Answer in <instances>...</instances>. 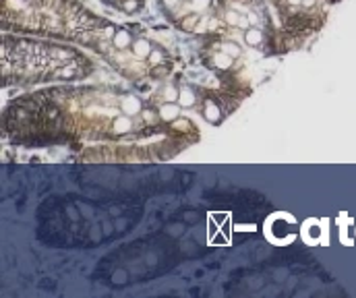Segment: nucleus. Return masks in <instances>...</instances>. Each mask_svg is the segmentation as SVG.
Returning <instances> with one entry per match:
<instances>
[{
    "instance_id": "9b49d317",
    "label": "nucleus",
    "mask_w": 356,
    "mask_h": 298,
    "mask_svg": "<svg viewBox=\"0 0 356 298\" xmlns=\"http://www.w3.org/2000/svg\"><path fill=\"white\" fill-rule=\"evenodd\" d=\"M286 2H288L290 6H301V4H303V0H286Z\"/></svg>"
},
{
    "instance_id": "f8f14e48",
    "label": "nucleus",
    "mask_w": 356,
    "mask_h": 298,
    "mask_svg": "<svg viewBox=\"0 0 356 298\" xmlns=\"http://www.w3.org/2000/svg\"><path fill=\"white\" fill-rule=\"evenodd\" d=\"M315 4V0H303V6H306V8H311Z\"/></svg>"
},
{
    "instance_id": "423d86ee",
    "label": "nucleus",
    "mask_w": 356,
    "mask_h": 298,
    "mask_svg": "<svg viewBox=\"0 0 356 298\" xmlns=\"http://www.w3.org/2000/svg\"><path fill=\"white\" fill-rule=\"evenodd\" d=\"M178 104L182 106V108H191L193 104H195V96H193V91L191 89H180L178 91Z\"/></svg>"
},
{
    "instance_id": "f03ea898",
    "label": "nucleus",
    "mask_w": 356,
    "mask_h": 298,
    "mask_svg": "<svg viewBox=\"0 0 356 298\" xmlns=\"http://www.w3.org/2000/svg\"><path fill=\"white\" fill-rule=\"evenodd\" d=\"M120 108H122V112L126 114V116H135V114L141 112V101L137 98H133V96H126L120 101Z\"/></svg>"
},
{
    "instance_id": "39448f33",
    "label": "nucleus",
    "mask_w": 356,
    "mask_h": 298,
    "mask_svg": "<svg viewBox=\"0 0 356 298\" xmlns=\"http://www.w3.org/2000/svg\"><path fill=\"white\" fill-rule=\"evenodd\" d=\"M245 40H247V44L249 46H253V48H257V46H261L263 44V33L259 31V29H247V33H245Z\"/></svg>"
},
{
    "instance_id": "6e6552de",
    "label": "nucleus",
    "mask_w": 356,
    "mask_h": 298,
    "mask_svg": "<svg viewBox=\"0 0 356 298\" xmlns=\"http://www.w3.org/2000/svg\"><path fill=\"white\" fill-rule=\"evenodd\" d=\"M205 116H207V120H211V122H217V118H220V110H217V106L213 101H207V104H205Z\"/></svg>"
},
{
    "instance_id": "20e7f679",
    "label": "nucleus",
    "mask_w": 356,
    "mask_h": 298,
    "mask_svg": "<svg viewBox=\"0 0 356 298\" xmlns=\"http://www.w3.org/2000/svg\"><path fill=\"white\" fill-rule=\"evenodd\" d=\"M114 46H116L118 50H124V48H129V46H133V40H131V36L126 31H116L114 33Z\"/></svg>"
},
{
    "instance_id": "7ed1b4c3",
    "label": "nucleus",
    "mask_w": 356,
    "mask_h": 298,
    "mask_svg": "<svg viewBox=\"0 0 356 298\" xmlns=\"http://www.w3.org/2000/svg\"><path fill=\"white\" fill-rule=\"evenodd\" d=\"M178 112H180V104H174V101H170V104H164L162 108H159V116H162V120H176L178 116Z\"/></svg>"
},
{
    "instance_id": "f257e3e1",
    "label": "nucleus",
    "mask_w": 356,
    "mask_h": 298,
    "mask_svg": "<svg viewBox=\"0 0 356 298\" xmlns=\"http://www.w3.org/2000/svg\"><path fill=\"white\" fill-rule=\"evenodd\" d=\"M131 52H133L135 58L145 60V58H149V56L153 54V50H152V42L145 40V38L135 40V42H133V46H131Z\"/></svg>"
},
{
    "instance_id": "0eeeda50",
    "label": "nucleus",
    "mask_w": 356,
    "mask_h": 298,
    "mask_svg": "<svg viewBox=\"0 0 356 298\" xmlns=\"http://www.w3.org/2000/svg\"><path fill=\"white\" fill-rule=\"evenodd\" d=\"M133 129V122L129 116H118V120L114 122V131L116 133H126V131H131Z\"/></svg>"
},
{
    "instance_id": "1a4fd4ad",
    "label": "nucleus",
    "mask_w": 356,
    "mask_h": 298,
    "mask_svg": "<svg viewBox=\"0 0 356 298\" xmlns=\"http://www.w3.org/2000/svg\"><path fill=\"white\" fill-rule=\"evenodd\" d=\"M189 6L195 10V13H201V10H207L209 0H189Z\"/></svg>"
},
{
    "instance_id": "9d476101",
    "label": "nucleus",
    "mask_w": 356,
    "mask_h": 298,
    "mask_svg": "<svg viewBox=\"0 0 356 298\" xmlns=\"http://www.w3.org/2000/svg\"><path fill=\"white\" fill-rule=\"evenodd\" d=\"M222 48H224V52H226L228 56H232V58H236V56H240V48H238L236 44H230V42H226V44L222 46Z\"/></svg>"
},
{
    "instance_id": "ddd939ff",
    "label": "nucleus",
    "mask_w": 356,
    "mask_h": 298,
    "mask_svg": "<svg viewBox=\"0 0 356 298\" xmlns=\"http://www.w3.org/2000/svg\"><path fill=\"white\" fill-rule=\"evenodd\" d=\"M187 2H189V0H187Z\"/></svg>"
}]
</instances>
